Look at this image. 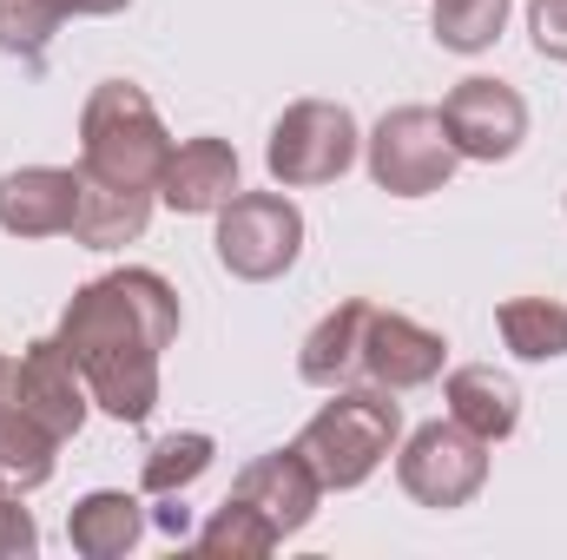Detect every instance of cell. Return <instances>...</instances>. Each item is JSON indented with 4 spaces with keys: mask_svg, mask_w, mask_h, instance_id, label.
Returning <instances> with one entry per match:
<instances>
[{
    "mask_svg": "<svg viewBox=\"0 0 567 560\" xmlns=\"http://www.w3.org/2000/svg\"><path fill=\"white\" fill-rule=\"evenodd\" d=\"M60 448H66V442H60L53 428H40L27 409L0 403V475H7V488H20V495L47 488V481H53Z\"/></svg>",
    "mask_w": 567,
    "mask_h": 560,
    "instance_id": "cell-18",
    "label": "cell"
},
{
    "mask_svg": "<svg viewBox=\"0 0 567 560\" xmlns=\"http://www.w3.org/2000/svg\"><path fill=\"white\" fill-rule=\"evenodd\" d=\"M442 403H449V416L462 422L468 435H482L488 448L522 428V390H515V376H502L495 363H462V370H449Z\"/></svg>",
    "mask_w": 567,
    "mask_h": 560,
    "instance_id": "cell-14",
    "label": "cell"
},
{
    "mask_svg": "<svg viewBox=\"0 0 567 560\" xmlns=\"http://www.w3.org/2000/svg\"><path fill=\"white\" fill-rule=\"evenodd\" d=\"M218 265L245 283H271L303 251V211L284 191H238L218 211Z\"/></svg>",
    "mask_w": 567,
    "mask_h": 560,
    "instance_id": "cell-7",
    "label": "cell"
},
{
    "mask_svg": "<svg viewBox=\"0 0 567 560\" xmlns=\"http://www.w3.org/2000/svg\"><path fill=\"white\" fill-rule=\"evenodd\" d=\"M363 165H370L377 191H390V198H429V191H442L455 178L462 152H455V139H449V126H442L435 106H396L363 139Z\"/></svg>",
    "mask_w": 567,
    "mask_h": 560,
    "instance_id": "cell-5",
    "label": "cell"
},
{
    "mask_svg": "<svg viewBox=\"0 0 567 560\" xmlns=\"http://www.w3.org/2000/svg\"><path fill=\"white\" fill-rule=\"evenodd\" d=\"M435 113H442L455 152L475 158V165H502V158H515L522 139H528V100H522L508 80H488V73L455 80Z\"/></svg>",
    "mask_w": 567,
    "mask_h": 560,
    "instance_id": "cell-9",
    "label": "cell"
},
{
    "mask_svg": "<svg viewBox=\"0 0 567 560\" xmlns=\"http://www.w3.org/2000/svg\"><path fill=\"white\" fill-rule=\"evenodd\" d=\"M152 205L158 191H133V185H100L80 172V211H73V245L86 251H120V245H140L145 225H152Z\"/></svg>",
    "mask_w": 567,
    "mask_h": 560,
    "instance_id": "cell-15",
    "label": "cell"
},
{
    "mask_svg": "<svg viewBox=\"0 0 567 560\" xmlns=\"http://www.w3.org/2000/svg\"><path fill=\"white\" fill-rule=\"evenodd\" d=\"M80 165H20L0 178V231L7 238H73Z\"/></svg>",
    "mask_w": 567,
    "mask_h": 560,
    "instance_id": "cell-11",
    "label": "cell"
},
{
    "mask_svg": "<svg viewBox=\"0 0 567 560\" xmlns=\"http://www.w3.org/2000/svg\"><path fill=\"white\" fill-rule=\"evenodd\" d=\"M7 403L27 409L40 428H53L60 442H73V435L86 428V409H93L86 376L73 370V356L60 350V336H40V343H27V350L13 356V370H7Z\"/></svg>",
    "mask_w": 567,
    "mask_h": 560,
    "instance_id": "cell-10",
    "label": "cell"
},
{
    "mask_svg": "<svg viewBox=\"0 0 567 560\" xmlns=\"http://www.w3.org/2000/svg\"><path fill=\"white\" fill-rule=\"evenodd\" d=\"M158 501H165V508L152 515V521H158V535H172V541H185V535H192V515L178 508V495H158Z\"/></svg>",
    "mask_w": 567,
    "mask_h": 560,
    "instance_id": "cell-27",
    "label": "cell"
},
{
    "mask_svg": "<svg viewBox=\"0 0 567 560\" xmlns=\"http://www.w3.org/2000/svg\"><path fill=\"white\" fill-rule=\"evenodd\" d=\"M403 442V403L390 390H330V403L297 428V455L317 468L323 495L363 488Z\"/></svg>",
    "mask_w": 567,
    "mask_h": 560,
    "instance_id": "cell-3",
    "label": "cell"
},
{
    "mask_svg": "<svg viewBox=\"0 0 567 560\" xmlns=\"http://www.w3.org/2000/svg\"><path fill=\"white\" fill-rule=\"evenodd\" d=\"M7 370H13V356H0V403H7Z\"/></svg>",
    "mask_w": 567,
    "mask_h": 560,
    "instance_id": "cell-28",
    "label": "cell"
},
{
    "mask_svg": "<svg viewBox=\"0 0 567 560\" xmlns=\"http://www.w3.org/2000/svg\"><path fill=\"white\" fill-rule=\"evenodd\" d=\"M53 336L73 356V370L86 376L93 409L140 428L158 403V363L178 343V290L140 265L106 271L66 297Z\"/></svg>",
    "mask_w": 567,
    "mask_h": 560,
    "instance_id": "cell-1",
    "label": "cell"
},
{
    "mask_svg": "<svg viewBox=\"0 0 567 560\" xmlns=\"http://www.w3.org/2000/svg\"><path fill=\"white\" fill-rule=\"evenodd\" d=\"M212 455H218V442L205 435V428H178V435H158L152 448H145V495H178V488H192L205 468H212Z\"/></svg>",
    "mask_w": 567,
    "mask_h": 560,
    "instance_id": "cell-21",
    "label": "cell"
},
{
    "mask_svg": "<svg viewBox=\"0 0 567 560\" xmlns=\"http://www.w3.org/2000/svg\"><path fill=\"white\" fill-rule=\"evenodd\" d=\"M0 495H7V475H0Z\"/></svg>",
    "mask_w": 567,
    "mask_h": 560,
    "instance_id": "cell-29",
    "label": "cell"
},
{
    "mask_svg": "<svg viewBox=\"0 0 567 560\" xmlns=\"http://www.w3.org/2000/svg\"><path fill=\"white\" fill-rule=\"evenodd\" d=\"M198 541V554H212V560H265V554H278V528L251 508V501H225V508H212V521L192 535Z\"/></svg>",
    "mask_w": 567,
    "mask_h": 560,
    "instance_id": "cell-20",
    "label": "cell"
},
{
    "mask_svg": "<svg viewBox=\"0 0 567 560\" xmlns=\"http://www.w3.org/2000/svg\"><path fill=\"white\" fill-rule=\"evenodd\" d=\"M396 481L416 508H468L488 488V442L468 435L455 416L423 422L396 448Z\"/></svg>",
    "mask_w": 567,
    "mask_h": 560,
    "instance_id": "cell-6",
    "label": "cell"
},
{
    "mask_svg": "<svg viewBox=\"0 0 567 560\" xmlns=\"http://www.w3.org/2000/svg\"><path fill=\"white\" fill-rule=\"evenodd\" d=\"M231 495L251 501L278 535H303L310 515H317V501H323V481H317V468H310L297 448H271V455H258V462L238 468Z\"/></svg>",
    "mask_w": 567,
    "mask_h": 560,
    "instance_id": "cell-12",
    "label": "cell"
},
{
    "mask_svg": "<svg viewBox=\"0 0 567 560\" xmlns=\"http://www.w3.org/2000/svg\"><path fill=\"white\" fill-rule=\"evenodd\" d=\"M495 330H502V343L522 363H555V356H567V303H555V297H508L495 310Z\"/></svg>",
    "mask_w": 567,
    "mask_h": 560,
    "instance_id": "cell-19",
    "label": "cell"
},
{
    "mask_svg": "<svg viewBox=\"0 0 567 560\" xmlns=\"http://www.w3.org/2000/svg\"><path fill=\"white\" fill-rule=\"evenodd\" d=\"M40 548V528H33V515L20 508V488H7L0 495V560H27Z\"/></svg>",
    "mask_w": 567,
    "mask_h": 560,
    "instance_id": "cell-24",
    "label": "cell"
},
{
    "mask_svg": "<svg viewBox=\"0 0 567 560\" xmlns=\"http://www.w3.org/2000/svg\"><path fill=\"white\" fill-rule=\"evenodd\" d=\"M508 27V0H435L429 7V33L449 53H488Z\"/></svg>",
    "mask_w": 567,
    "mask_h": 560,
    "instance_id": "cell-22",
    "label": "cell"
},
{
    "mask_svg": "<svg viewBox=\"0 0 567 560\" xmlns=\"http://www.w3.org/2000/svg\"><path fill=\"white\" fill-rule=\"evenodd\" d=\"M363 317H370V297H350L337 303L297 350V376L310 390H357V363H363Z\"/></svg>",
    "mask_w": 567,
    "mask_h": 560,
    "instance_id": "cell-16",
    "label": "cell"
},
{
    "mask_svg": "<svg viewBox=\"0 0 567 560\" xmlns=\"http://www.w3.org/2000/svg\"><path fill=\"white\" fill-rule=\"evenodd\" d=\"M172 133L152 106V93L133 80H100L80 106V172L100 185H133L158 191L165 165H172Z\"/></svg>",
    "mask_w": 567,
    "mask_h": 560,
    "instance_id": "cell-2",
    "label": "cell"
},
{
    "mask_svg": "<svg viewBox=\"0 0 567 560\" xmlns=\"http://www.w3.org/2000/svg\"><path fill=\"white\" fill-rule=\"evenodd\" d=\"M528 33L542 60H567V0H528Z\"/></svg>",
    "mask_w": 567,
    "mask_h": 560,
    "instance_id": "cell-25",
    "label": "cell"
},
{
    "mask_svg": "<svg viewBox=\"0 0 567 560\" xmlns=\"http://www.w3.org/2000/svg\"><path fill=\"white\" fill-rule=\"evenodd\" d=\"M60 20H66V13H60L53 0H0V53L40 66L47 46H53V33H60Z\"/></svg>",
    "mask_w": 567,
    "mask_h": 560,
    "instance_id": "cell-23",
    "label": "cell"
},
{
    "mask_svg": "<svg viewBox=\"0 0 567 560\" xmlns=\"http://www.w3.org/2000/svg\"><path fill=\"white\" fill-rule=\"evenodd\" d=\"M357 152H363V133L343 100H290L265 139V172L284 191H303V185L343 178L357 165Z\"/></svg>",
    "mask_w": 567,
    "mask_h": 560,
    "instance_id": "cell-4",
    "label": "cell"
},
{
    "mask_svg": "<svg viewBox=\"0 0 567 560\" xmlns=\"http://www.w3.org/2000/svg\"><path fill=\"white\" fill-rule=\"evenodd\" d=\"M66 20H106V13H126L133 0H53Z\"/></svg>",
    "mask_w": 567,
    "mask_h": 560,
    "instance_id": "cell-26",
    "label": "cell"
},
{
    "mask_svg": "<svg viewBox=\"0 0 567 560\" xmlns=\"http://www.w3.org/2000/svg\"><path fill=\"white\" fill-rule=\"evenodd\" d=\"M140 535H145V508H140V495H126V488H93L66 515V541H73V554H86V560L133 554Z\"/></svg>",
    "mask_w": 567,
    "mask_h": 560,
    "instance_id": "cell-17",
    "label": "cell"
},
{
    "mask_svg": "<svg viewBox=\"0 0 567 560\" xmlns=\"http://www.w3.org/2000/svg\"><path fill=\"white\" fill-rule=\"evenodd\" d=\"M449 363V336L429 330L403 310H383L370 303L363 317V363H357V390H390V396H410V390H429Z\"/></svg>",
    "mask_w": 567,
    "mask_h": 560,
    "instance_id": "cell-8",
    "label": "cell"
},
{
    "mask_svg": "<svg viewBox=\"0 0 567 560\" xmlns=\"http://www.w3.org/2000/svg\"><path fill=\"white\" fill-rule=\"evenodd\" d=\"M245 191V172H238V152L225 139H185L172 152L165 178H158V205L178 211V218H205V211H225L231 198Z\"/></svg>",
    "mask_w": 567,
    "mask_h": 560,
    "instance_id": "cell-13",
    "label": "cell"
}]
</instances>
